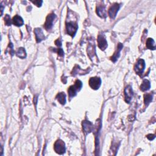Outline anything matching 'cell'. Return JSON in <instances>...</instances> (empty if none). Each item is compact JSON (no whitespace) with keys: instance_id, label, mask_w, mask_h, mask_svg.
Returning a JSON list of instances; mask_svg holds the SVG:
<instances>
[{"instance_id":"cell-1","label":"cell","mask_w":156,"mask_h":156,"mask_svg":"<svg viewBox=\"0 0 156 156\" xmlns=\"http://www.w3.org/2000/svg\"><path fill=\"white\" fill-rule=\"evenodd\" d=\"M82 87V83L79 80H76L74 86H71L69 87L68 92L70 98H73L77 94V92L81 89Z\"/></svg>"},{"instance_id":"cell-2","label":"cell","mask_w":156,"mask_h":156,"mask_svg":"<svg viewBox=\"0 0 156 156\" xmlns=\"http://www.w3.org/2000/svg\"><path fill=\"white\" fill-rule=\"evenodd\" d=\"M54 148L57 154L61 155L64 154L66 150L65 143L61 140H57L54 143Z\"/></svg>"},{"instance_id":"cell-3","label":"cell","mask_w":156,"mask_h":156,"mask_svg":"<svg viewBox=\"0 0 156 156\" xmlns=\"http://www.w3.org/2000/svg\"><path fill=\"white\" fill-rule=\"evenodd\" d=\"M66 32L68 33V34H69L71 37H74L78 31V26L76 23H73V22H70V23H66Z\"/></svg>"},{"instance_id":"cell-4","label":"cell","mask_w":156,"mask_h":156,"mask_svg":"<svg viewBox=\"0 0 156 156\" xmlns=\"http://www.w3.org/2000/svg\"><path fill=\"white\" fill-rule=\"evenodd\" d=\"M55 18L56 15L54 14H51L47 16V17L46 18L45 23L44 24V27L46 30L48 31L52 28L53 26L54 20L55 19Z\"/></svg>"},{"instance_id":"cell-5","label":"cell","mask_w":156,"mask_h":156,"mask_svg":"<svg viewBox=\"0 0 156 156\" xmlns=\"http://www.w3.org/2000/svg\"><path fill=\"white\" fill-rule=\"evenodd\" d=\"M101 84V80L99 78H91L89 80V86L93 90H98Z\"/></svg>"},{"instance_id":"cell-6","label":"cell","mask_w":156,"mask_h":156,"mask_svg":"<svg viewBox=\"0 0 156 156\" xmlns=\"http://www.w3.org/2000/svg\"><path fill=\"white\" fill-rule=\"evenodd\" d=\"M145 62L144 60L143 59H140L138 60V62H137V64L135 66V71L137 73V74L141 75L142 74L143 71L145 70Z\"/></svg>"},{"instance_id":"cell-7","label":"cell","mask_w":156,"mask_h":156,"mask_svg":"<svg viewBox=\"0 0 156 156\" xmlns=\"http://www.w3.org/2000/svg\"><path fill=\"white\" fill-rule=\"evenodd\" d=\"M120 6L118 4L115 3V4H113L112 6H111L110 8H109V11H108V14L111 18H112V19L115 18L118 11V10L120 9Z\"/></svg>"},{"instance_id":"cell-8","label":"cell","mask_w":156,"mask_h":156,"mask_svg":"<svg viewBox=\"0 0 156 156\" xmlns=\"http://www.w3.org/2000/svg\"><path fill=\"white\" fill-rule=\"evenodd\" d=\"M97 41H98V47L101 50H105L107 47V41L106 39V38L104 37V36L99 35L98 37V39H97Z\"/></svg>"},{"instance_id":"cell-9","label":"cell","mask_w":156,"mask_h":156,"mask_svg":"<svg viewBox=\"0 0 156 156\" xmlns=\"http://www.w3.org/2000/svg\"><path fill=\"white\" fill-rule=\"evenodd\" d=\"M124 95L126 102L127 103H130L133 96V91L132 89V87L130 86H128L125 88Z\"/></svg>"},{"instance_id":"cell-10","label":"cell","mask_w":156,"mask_h":156,"mask_svg":"<svg viewBox=\"0 0 156 156\" xmlns=\"http://www.w3.org/2000/svg\"><path fill=\"white\" fill-rule=\"evenodd\" d=\"M82 128L84 132L88 134L91 132L93 129V125L90 121L85 120L82 122Z\"/></svg>"},{"instance_id":"cell-11","label":"cell","mask_w":156,"mask_h":156,"mask_svg":"<svg viewBox=\"0 0 156 156\" xmlns=\"http://www.w3.org/2000/svg\"><path fill=\"white\" fill-rule=\"evenodd\" d=\"M34 33L36 36V39L37 43H40L42 40H45V37L40 28H36L34 29Z\"/></svg>"},{"instance_id":"cell-12","label":"cell","mask_w":156,"mask_h":156,"mask_svg":"<svg viewBox=\"0 0 156 156\" xmlns=\"http://www.w3.org/2000/svg\"><path fill=\"white\" fill-rule=\"evenodd\" d=\"M96 13L101 18H106L107 16L106 9L103 5H98L96 7Z\"/></svg>"},{"instance_id":"cell-13","label":"cell","mask_w":156,"mask_h":156,"mask_svg":"<svg viewBox=\"0 0 156 156\" xmlns=\"http://www.w3.org/2000/svg\"><path fill=\"white\" fill-rule=\"evenodd\" d=\"M122 48H123V45H122L121 43H119L118 45L116 51L115 52L114 54H113V56H112V57H111V60L113 62H115L117 61L118 59V57L120 56V51L122 49Z\"/></svg>"},{"instance_id":"cell-14","label":"cell","mask_w":156,"mask_h":156,"mask_svg":"<svg viewBox=\"0 0 156 156\" xmlns=\"http://www.w3.org/2000/svg\"><path fill=\"white\" fill-rule=\"evenodd\" d=\"M12 23L16 26H21L24 24V21L19 15H15L12 18Z\"/></svg>"},{"instance_id":"cell-15","label":"cell","mask_w":156,"mask_h":156,"mask_svg":"<svg viewBox=\"0 0 156 156\" xmlns=\"http://www.w3.org/2000/svg\"><path fill=\"white\" fill-rule=\"evenodd\" d=\"M151 87V83L147 79L143 80V81L140 86V90L143 91H145L148 90Z\"/></svg>"},{"instance_id":"cell-16","label":"cell","mask_w":156,"mask_h":156,"mask_svg":"<svg viewBox=\"0 0 156 156\" xmlns=\"http://www.w3.org/2000/svg\"><path fill=\"white\" fill-rule=\"evenodd\" d=\"M56 98L61 104L64 105L66 103V95L64 93V92H61L57 94Z\"/></svg>"},{"instance_id":"cell-17","label":"cell","mask_w":156,"mask_h":156,"mask_svg":"<svg viewBox=\"0 0 156 156\" xmlns=\"http://www.w3.org/2000/svg\"><path fill=\"white\" fill-rule=\"evenodd\" d=\"M146 47L149 49H152V50L155 49V41L153 39H151V38H149V39H147V40H146Z\"/></svg>"},{"instance_id":"cell-18","label":"cell","mask_w":156,"mask_h":156,"mask_svg":"<svg viewBox=\"0 0 156 156\" xmlns=\"http://www.w3.org/2000/svg\"><path fill=\"white\" fill-rule=\"evenodd\" d=\"M16 56L21 59H24L26 57V53L25 49L23 48H20L18 49L16 53Z\"/></svg>"},{"instance_id":"cell-19","label":"cell","mask_w":156,"mask_h":156,"mask_svg":"<svg viewBox=\"0 0 156 156\" xmlns=\"http://www.w3.org/2000/svg\"><path fill=\"white\" fill-rule=\"evenodd\" d=\"M153 100V95L151 94H146L144 96V102L146 106H148V104L151 102Z\"/></svg>"},{"instance_id":"cell-20","label":"cell","mask_w":156,"mask_h":156,"mask_svg":"<svg viewBox=\"0 0 156 156\" xmlns=\"http://www.w3.org/2000/svg\"><path fill=\"white\" fill-rule=\"evenodd\" d=\"M5 23H6V25H8V26H9V25L11 24L12 23V21L11 20V18H10V16L8 15H6L5 16Z\"/></svg>"},{"instance_id":"cell-21","label":"cell","mask_w":156,"mask_h":156,"mask_svg":"<svg viewBox=\"0 0 156 156\" xmlns=\"http://www.w3.org/2000/svg\"><path fill=\"white\" fill-rule=\"evenodd\" d=\"M57 53H58V55L59 56H64V51H63L62 49H61V48L57 49Z\"/></svg>"},{"instance_id":"cell-22","label":"cell","mask_w":156,"mask_h":156,"mask_svg":"<svg viewBox=\"0 0 156 156\" xmlns=\"http://www.w3.org/2000/svg\"><path fill=\"white\" fill-rule=\"evenodd\" d=\"M146 137L149 140H153L155 138V136L153 134H148L146 136Z\"/></svg>"},{"instance_id":"cell-23","label":"cell","mask_w":156,"mask_h":156,"mask_svg":"<svg viewBox=\"0 0 156 156\" xmlns=\"http://www.w3.org/2000/svg\"><path fill=\"white\" fill-rule=\"evenodd\" d=\"M32 3L34 4V5H36L37 7H40L42 3H43V1H32Z\"/></svg>"},{"instance_id":"cell-24","label":"cell","mask_w":156,"mask_h":156,"mask_svg":"<svg viewBox=\"0 0 156 156\" xmlns=\"http://www.w3.org/2000/svg\"><path fill=\"white\" fill-rule=\"evenodd\" d=\"M55 44H56L57 46H59V47H60V46H61V45H62V42H61V41L60 40V39H57V40L55 41Z\"/></svg>"},{"instance_id":"cell-25","label":"cell","mask_w":156,"mask_h":156,"mask_svg":"<svg viewBox=\"0 0 156 156\" xmlns=\"http://www.w3.org/2000/svg\"><path fill=\"white\" fill-rule=\"evenodd\" d=\"M1 15H2L3 14V7L2 5H1Z\"/></svg>"}]
</instances>
